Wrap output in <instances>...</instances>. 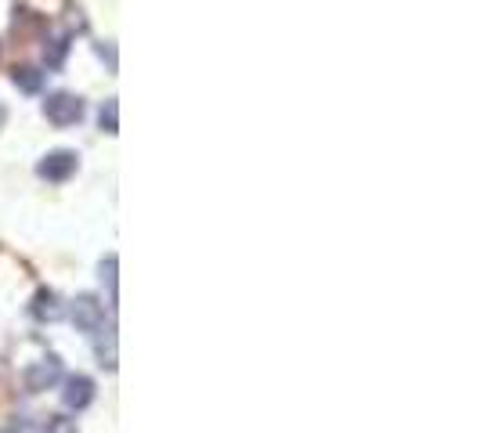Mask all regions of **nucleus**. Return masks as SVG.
<instances>
[{
	"label": "nucleus",
	"instance_id": "f257e3e1",
	"mask_svg": "<svg viewBox=\"0 0 480 433\" xmlns=\"http://www.w3.org/2000/svg\"><path fill=\"white\" fill-rule=\"evenodd\" d=\"M43 120L55 127H76L83 120V98L73 91H55L43 98Z\"/></svg>",
	"mask_w": 480,
	"mask_h": 433
},
{
	"label": "nucleus",
	"instance_id": "f03ea898",
	"mask_svg": "<svg viewBox=\"0 0 480 433\" xmlns=\"http://www.w3.org/2000/svg\"><path fill=\"white\" fill-rule=\"evenodd\" d=\"M69 321L76 325L80 333H87V336H94V333H101L105 329V303L94 296V293H80L73 303H69Z\"/></svg>",
	"mask_w": 480,
	"mask_h": 433
},
{
	"label": "nucleus",
	"instance_id": "7ed1b4c3",
	"mask_svg": "<svg viewBox=\"0 0 480 433\" xmlns=\"http://www.w3.org/2000/svg\"><path fill=\"white\" fill-rule=\"evenodd\" d=\"M76 170H80V155H76L73 148H55V152H47V155L36 162V177H40V181H51V185L69 181Z\"/></svg>",
	"mask_w": 480,
	"mask_h": 433
},
{
	"label": "nucleus",
	"instance_id": "20e7f679",
	"mask_svg": "<svg viewBox=\"0 0 480 433\" xmlns=\"http://www.w3.org/2000/svg\"><path fill=\"white\" fill-rule=\"evenodd\" d=\"M62 358L59 354H47V358H40V361H33L29 368H26V390L29 394H43V390H55L59 383H62Z\"/></svg>",
	"mask_w": 480,
	"mask_h": 433
},
{
	"label": "nucleus",
	"instance_id": "39448f33",
	"mask_svg": "<svg viewBox=\"0 0 480 433\" xmlns=\"http://www.w3.org/2000/svg\"><path fill=\"white\" fill-rule=\"evenodd\" d=\"M62 401H66L69 412H83L94 401V379L90 375H69L66 390H62Z\"/></svg>",
	"mask_w": 480,
	"mask_h": 433
},
{
	"label": "nucleus",
	"instance_id": "423d86ee",
	"mask_svg": "<svg viewBox=\"0 0 480 433\" xmlns=\"http://www.w3.org/2000/svg\"><path fill=\"white\" fill-rule=\"evenodd\" d=\"M29 314L36 321H59L66 314V307H62V300H59L55 289H36L33 293V303H29Z\"/></svg>",
	"mask_w": 480,
	"mask_h": 433
},
{
	"label": "nucleus",
	"instance_id": "0eeeda50",
	"mask_svg": "<svg viewBox=\"0 0 480 433\" xmlns=\"http://www.w3.org/2000/svg\"><path fill=\"white\" fill-rule=\"evenodd\" d=\"M12 83L22 91V94H40L43 91V73L36 66H15L12 69Z\"/></svg>",
	"mask_w": 480,
	"mask_h": 433
},
{
	"label": "nucleus",
	"instance_id": "6e6552de",
	"mask_svg": "<svg viewBox=\"0 0 480 433\" xmlns=\"http://www.w3.org/2000/svg\"><path fill=\"white\" fill-rule=\"evenodd\" d=\"M94 336H98V343H94V354H98V365H101V368H109V372H113V368H116V333L109 329V333H105V336H101V333H94Z\"/></svg>",
	"mask_w": 480,
	"mask_h": 433
},
{
	"label": "nucleus",
	"instance_id": "1a4fd4ad",
	"mask_svg": "<svg viewBox=\"0 0 480 433\" xmlns=\"http://www.w3.org/2000/svg\"><path fill=\"white\" fill-rule=\"evenodd\" d=\"M98 127L105 134H120V101L116 98H109V101L98 108Z\"/></svg>",
	"mask_w": 480,
	"mask_h": 433
},
{
	"label": "nucleus",
	"instance_id": "9d476101",
	"mask_svg": "<svg viewBox=\"0 0 480 433\" xmlns=\"http://www.w3.org/2000/svg\"><path fill=\"white\" fill-rule=\"evenodd\" d=\"M116 271H120V256H116V253L101 256V264H98V279L105 282V289H109V300H116Z\"/></svg>",
	"mask_w": 480,
	"mask_h": 433
},
{
	"label": "nucleus",
	"instance_id": "9b49d317",
	"mask_svg": "<svg viewBox=\"0 0 480 433\" xmlns=\"http://www.w3.org/2000/svg\"><path fill=\"white\" fill-rule=\"evenodd\" d=\"M40 433H76V422L66 415H47V422L40 426Z\"/></svg>",
	"mask_w": 480,
	"mask_h": 433
},
{
	"label": "nucleus",
	"instance_id": "f8f14e48",
	"mask_svg": "<svg viewBox=\"0 0 480 433\" xmlns=\"http://www.w3.org/2000/svg\"><path fill=\"white\" fill-rule=\"evenodd\" d=\"M66 51H69V40H66V36H62V40H55V43H51V51L43 54V59H47V66H62Z\"/></svg>",
	"mask_w": 480,
	"mask_h": 433
},
{
	"label": "nucleus",
	"instance_id": "ddd939ff",
	"mask_svg": "<svg viewBox=\"0 0 480 433\" xmlns=\"http://www.w3.org/2000/svg\"><path fill=\"white\" fill-rule=\"evenodd\" d=\"M94 51H98V59L109 62V69H116V47H113V43H98Z\"/></svg>",
	"mask_w": 480,
	"mask_h": 433
},
{
	"label": "nucleus",
	"instance_id": "4468645a",
	"mask_svg": "<svg viewBox=\"0 0 480 433\" xmlns=\"http://www.w3.org/2000/svg\"><path fill=\"white\" fill-rule=\"evenodd\" d=\"M4 123H8V105L0 101V130H4Z\"/></svg>",
	"mask_w": 480,
	"mask_h": 433
}]
</instances>
